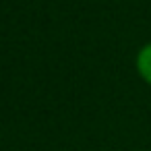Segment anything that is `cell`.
<instances>
[{"mask_svg":"<svg viewBox=\"0 0 151 151\" xmlns=\"http://www.w3.org/2000/svg\"><path fill=\"white\" fill-rule=\"evenodd\" d=\"M137 64H139V70H141V75L151 83V46H147L141 54H139V60H137Z\"/></svg>","mask_w":151,"mask_h":151,"instance_id":"6da1fadb","label":"cell"}]
</instances>
